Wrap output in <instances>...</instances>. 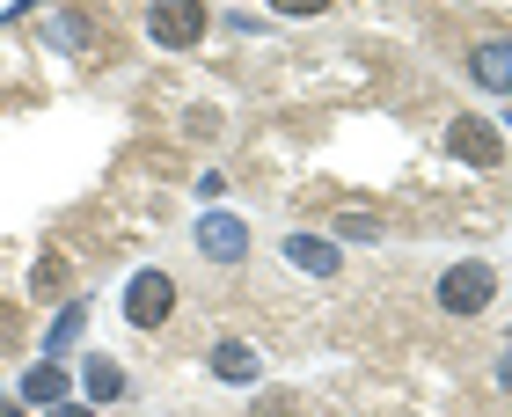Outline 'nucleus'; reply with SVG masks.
Instances as JSON below:
<instances>
[{
  "label": "nucleus",
  "instance_id": "9b49d317",
  "mask_svg": "<svg viewBox=\"0 0 512 417\" xmlns=\"http://www.w3.org/2000/svg\"><path fill=\"white\" fill-rule=\"evenodd\" d=\"M66 286V257H44L37 264V293H59Z\"/></svg>",
  "mask_w": 512,
  "mask_h": 417
},
{
  "label": "nucleus",
  "instance_id": "dca6fc26",
  "mask_svg": "<svg viewBox=\"0 0 512 417\" xmlns=\"http://www.w3.org/2000/svg\"><path fill=\"white\" fill-rule=\"evenodd\" d=\"M505 388H512V366H505Z\"/></svg>",
  "mask_w": 512,
  "mask_h": 417
},
{
  "label": "nucleus",
  "instance_id": "1a4fd4ad",
  "mask_svg": "<svg viewBox=\"0 0 512 417\" xmlns=\"http://www.w3.org/2000/svg\"><path fill=\"white\" fill-rule=\"evenodd\" d=\"M118 388H125V374H118V366L88 359V396H118Z\"/></svg>",
  "mask_w": 512,
  "mask_h": 417
},
{
  "label": "nucleus",
  "instance_id": "6e6552de",
  "mask_svg": "<svg viewBox=\"0 0 512 417\" xmlns=\"http://www.w3.org/2000/svg\"><path fill=\"white\" fill-rule=\"evenodd\" d=\"M293 264H308V271H337V249H322L315 235H293Z\"/></svg>",
  "mask_w": 512,
  "mask_h": 417
},
{
  "label": "nucleus",
  "instance_id": "2eb2a0df",
  "mask_svg": "<svg viewBox=\"0 0 512 417\" xmlns=\"http://www.w3.org/2000/svg\"><path fill=\"white\" fill-rule=\"evenodd\" d=\"M52 417H88V410H52Z\"/></svg>",
  "mask_w": 512,
  "mask_h": 417
},
{
  "label": "nucleus",
  "instance_id": "423d86ee",
  "mask_svg": "<svg viewBox=\"0 0 512 417\" xmlns=\"http://www.w3.org/2000/svg\"><path fill=\"white\" fill-rule=\"evenodd\" d=\"M198 249H205V257H220V264H235V257H242V227H235V220H205Z\"/></svg>",
  "mask_w": 512,
  "mask_h": 417
},
{
  "label": "nucleus",
  "instance_id": "4468645a",
  "mask_svg": "<svg viewBox=\"0 0 512 417\" xmlns=\"http://www.w3.org/2000/svg\"><path fill=\"white\" fill-rule=\"evenodd\" d=\"M0 344H15V315L8 308H0Z\"/></svg>",
  "mask_w": 512,
  "mask_h": 417
},
{
  "label": "nucleus",
  "instance_id": "20e7f679",
  "mask_svg": "<svg viewBox=\"0 0 512 417\" xmlns=\"http://www.w3.org/2000/svg\"><path fill=\"white\" fill-rule=\"evenodd\" d=\"M176 308V286H169V271H139L132 278V300H125V315L139 322V330H154V322H169Z\"/></svg>",
  "mask_w": 512,
  "mask_h": 417
},
{
  "label": "nucleus",
  "instance_id": "7ed1b4c3",
  "mask_svg": "<svg viewBox=\"0 0 512 417\" xmlns=\"http://www.w3.org/2000/svg\"><path fill=\"white\" fill-rule=\"evenodd\" d=\"M447 154H454V161H476V169H498V161H505V139L483 125V118H454V125H447Z\"/></svg>",
  "mask_w": 512,
  "mask_h": 417
},
{
  "label": "nucleus",
  "instance_id": "f03ea898",
  "mask_svg": "<svg viewBox=\"0 0 512 417\" xmlns=\"http://www.w3.org/2000/svg\"><path fill=\"white\" fill-rule=\"evenodd\" d=\"M491 293H498V271L491 264H454L447 278H439V300H447L454 315H476Z\"/></svg>",
  "mask_w": 512,
  "mask_h": 417
},
{
  "label": "nucleus",
  "instance_id": "9d476101",
  "mask_svg": "<svg viewBox=\"0 0 512 417\" xmlns=\"http://www.w3.org/2000/svg\"><path fill=\"white\" fill-rule=\"evenodd\" d=\"M22 388H30V396H44V403H52V396H59V388H66V381H59V366H37V374H30V381H22Z\"/></svg>",
  "mask_w": 512,
  "mask_h": 417
},
{
  "label": "nucleus",
  "instance_id": "39448f33",
  "mask_svg": "<svg viewBox=\"0 0 512 417\" xmlns=\"http://www.w3.org/2000/svg\"><path fill=\"white\" fill-rule=\"evenodd\" d=\"M476 81L483 88H505V96H512V44H476Z\"/></svg>",
  "mask_w": 512,
  "mask_h": 417
},
{
  "label": "nucleus",
  "instance_id": "0eeeda50",
  "mask_svg": "<svg viewBox=\"0 0 512 417\" xmlns=\"http://www.w3.org/2000/svg\"><path fill=\"white\" fill-rule=\"evenodd\" d=\"M213 366H220V381H249L256 374V352H249V344H220Z\"/></svg>",
  "mask_w": 512,
  "mask_h": 417
},
{
  "label": "nucleus",
  "instance_id": "f8f14e48",
  "mask_svg": "<svg viewBox=\"0 0 512 417\" xmlns=\"http://www.w3.org/2000/svg\"><path fill=\"white\" fill-rule=\"evenodd\" d=\"M271 8H278V15H322L330 0H271Z\"/></svg>",
  "mask_w": 512,
  "mask_h": 417
},
{
  "label": "nucleus",
  "instance_id": "ddd939ff",
  "mask_svg": "<svg viewBox=\"0 0 512 417\" xmlns=\"http://www.w3.org/2000/svg\"><path fill=\"white\" fill-rule=\"evenodd\" d=\"M256 417H293V396H264V403H256Z\"/></svg>",
  "mask_w": 512,
  "mask_h": 417
},
{
  "label": "nucleus",
  "instance_id": "f257e3e1",
  "mask_svg": "<svg viewBox=\"0 0 512 417\" xmlns=\"http://www.w3.org/2000/svg\"><path fill=\"white\" fill-rule=\"evenodd\" d=\"M154 44H198L205 37V0H147Z\"/></svg>",
  "mask_w": 512,
  "mask_h": 417
}]
</instances>
